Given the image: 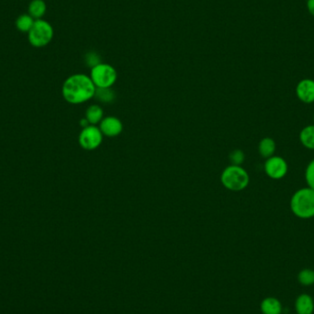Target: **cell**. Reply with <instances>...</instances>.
<instances>
[{
	"mask_svg": "<svg viewBox=\"0 0 314 314\" xmlns=\"http://www.w3.org/2000/svg\"><path fill=\"white\" fill-rule=\"evenodd\" d=\"M299 283L303 286H311L314 284V270L305 268L301 270L298 275Z\"/></svg>",
	"mask_w": 314,
	"mask_h": 314,
	"instance_id": "obj_18",
	"label": "cell"
},
{
	"mask_svg": "<svg viewBox=\"0 0 314 314\" xmlns=\"http://www.w3.org/2000/svg\"><path fill=\"white\" fill-rule=\"evenodd\" d=\"M305 180L308 187L314 189V159L311 160L306 167Z\"/></svg>",
	"mask_w": 314,
	"mask_h": 314,
	"instance_id": "obj_19",
	"label": "cell"
},
{
	"mask_svg": "<svg viewBox=\"0 0 314 314\" xmlns=\"http://www.w3.org/2000/svg\"><path fill=\"white\" fill-rule=\"evenodd\" d=\"M265 172L267 177L271 179L280 180L281 178L286 177L288 174L289 167L288 163L283 157L273 155L266 159L265 163Z\"/></svg>",
	"mask_w": 314,
	"mask_h": 314,
	"instance_id": "obj_7",
	"label": "cell"
},
{
	"mask_svg": "<svg viewBox=\"0 0 314 314\" xmlns=\"http://www.w3.org/2000/svg\"><path fill=\"white\" fill-rule=\"evenodd\" d=\"M86 119L89 121L90 125L101 123L103 120V109L98 105L90 106L86 111Z\"/></svg>",
	"mask_w": 314,
	"mask_h": 314,
	"instance_id": "obj_15",
	"label": "cell"
},
{
	"mask_svg": "<svg viewBox=\"0 0 314 314\" xmlns=\"http://www.w3.org/2000/svg\"><path fill=\"white\" fill-rule=\"evenodd\" d=\"M261 310L263 314H281L282 305L281 302L276 298H266L261 302Z\"/></svg>",
	"mask_w": 314,
	"mask_h": 314,
	"instance_id": "obj_11",
	"label": "cell"
},
{
	"mask_svg": "<svg viewBox=\"0 0 314 314\" xmlns=\"http://www.w3.org/2000/svg\"><path fill=\"white\" fill-rule=\"evenodd\" d=\"M86 62L91 68H93L94 66H96V65L101 63L99 56L96 53H89V54H87Z\"/></svg>",
	"mask_w": 314,
	"mask_h": 314,
	"instance_id": "obj_21",
	"label": "cell"
},
{
	"mask_svg": "<svg viewBox=\"0 0 314 314\" xmlns=\"http://www.w3.org/2000/svg\"><path fill=\"white\" fill-rule=\"evenodd\" d=\"M307 7H308L309 13L314 17V0H308Z\"/></svg>",
	"mask_w": 314,
	"mask_h": 314,
	"instance_id": "obj_22",
	"label": "cell"
},
{
	"mask_svg": "<svg viewBox=\"0 0 314 314\" xmlns=\"http://www.w3.org/2000/svg\"><path fill=\"white\" fill-rule=\"evenodd\" d=\"M276 142L270 137L263 138L259 142L258 145V152L263 158L267 159L269 157L273 156L276 152Z\"/></svg>",
	"mask_w": 314,
	"mask_h": 314,
	"instance_id": "obj_12",
	"label": "cell"
},
{
	"mask_svg": "<svg viewBox=\"0 0 314 314\" xmlns=\"http://www.w3.org/2000/svg\"><path fill=\"white\" fill-rule=\"evenodd\" d=\"M94 98L101 103H111L116 98V94L114 92V90L111 89V88H107V89L96 88Z\"/></svg>",
	"mask_w": 314,
	"mask_h": 314,
	"instance_id": "obj_16",
	"label": "cell"
},
{
	"mask_svg": "<svg viewBox=\"0 0 314 314\" xmlns=\"http://www.w3.org/2000/svg\"><path fill=\"white\" fill-rule=\"evenodd\" d=\"M99 129L105 136L116 137L123 132V123L116 117H107L101 121Z\"/></svg>",
	"mask_w": 314,
	"mask_h": 314,
	"instance_id": "obj_9",
	"label": "cell"
},
{
	"mask_svg": "<svg viewBox=\"0 0 314 314\" xmlns=\"http://www.w3.org/2000/svg\"><path fill=\"white\" fill-rule=\"evenodd\" d=\"M290 210L302 220L314 218V189L303 187L295 192L290 199Z\"/></svg>",
	"mask_w": 314,
	"mask_h": 314,
	"instance_id": "obj_2",
	"label": "cell"
},
{
	"mask_svg": "<svg viewBox=\"0 0 314 314\" xmlns=\"http://www.w3.org/2000/svg\"><path fill=\"white\" fill-rule=\"evenodd\" d=\"M35 20L29 14L19 16L16 20V27L21 32H29L34 24Z\"/></svg>",
	"mask_w": 314,
	"mask_h": 314,
	"instance_id": "obj_17",
	"label": "cell"
},
{
	"mask_svg": "<svg viewBox=\"0 0 314 314\" xmlns=\"http://www.w3.org/2000/svg\"><path fill=\"white\" fill-rule=\"evenodd\" d=\"M295 309L298 314L313 313V299L308 294L299 295L295 302Z\"/></svg>",
	"mask_w": 314,
	"mask_h": 314,
	"instance_id": "obj_10",
	"label": "cell"
},
{
	"mask_svg": "<svg viewBox=\"0 0 314 314\" xmlns=\"http://www.w3.org/2000/svg\"><path fill=\"white\" fill-rule=\"evenodd\" d=\"M90 78L96 88H111L117 80V72L110 64L100 63L91 68Z\"/></svg>",
	"mask_w": 314,
	"mask_h": 314,
	"instance_id": "obj_5",
	"label": "cell"
},
{
	"mask_svg": "<svg viewBox=\"0 0 314 314\" xmlns=\"http://www.w3.org/2000/svg\"><path fill=\"white\" fill-rule=\"evenodd\" d=\"M96 87L91 78L86 74L71 75L63 86V96L69 103L80 104L94 98Z\"/></svg>",
	"mask_w": 314,
	"mask_h": 314,
	"instance_id": "obj_1",
	"label": "cell"
},
{
	"mask_svg": "<svg viewBox=\"0 0 314 314\" xmlns=\"http://www.w3.org/2000/svg\"><path fill=\"white\" fill-rule=\"evenodd\" d=\"M296 95L303 103H313L314 80L308 78L300 80L296 87Z\"/></svg>",
	"mask_w": 314,
	"mask_h": 314,
	"instance_id": "obj_8",
	"label": "cell"
},
{
	"mask_svg": "<svg viewBox=\"0 0 314 314\" xmlns=\"http://www.w3.org/2000/svg\"><path fill=\"white\" fill-rule=\"evenodd\" d=\"M80 125L83 128H87L89 127L90 124H89V121H88L87 119H83V120H81V122H80Z\"/></svg>",
	"mask_w": 314,
	"mask_h": 314,
	"instance_id": "obj_23",
	"label": "cell"
},
{
	"mask_svg": "<svg viewBox=\"0 0 314 314\" xmlns=\"http://www.w3.org/2000/svg\"><path fill=\"white\" fill-rule=\"evenodd\" d=\"M47 10V7L44 0H32L29 5V15L31 16L35 20H41Z\"/></svg>",
	"mask_w": 314,
	"mask_h": 314,
	"instance_id": "obj_14",
	"label": "cell"
},
{
	"mask_svg": "<svg viewBox=\"0 0 314 314\" xmlns=\"http://www.w3.org/2000/svg\"><path fill=\"white\" fill-rule=\"evenodd\" d=\"M102 141L103 134L100 129L95 125H89V127L84 128L79 135V143L81 147L88 151L97 149Z\"/></svg>",
	"mask_w": 314,
	"mask_h": 314,
	"instance_id": "obj_6",
	"label": "cell"
},
{
	"mask_svg": "<svg viewBox=\"0 0 314 314\" xmlns=\"http://www.w3.org/2000/svg\"><path fill=\"white\" fill-rule=\"evenodd\" d=\"M299 141L305 148L314 150V124L308 125L300 131Z\"/></svg>",
	"mask_w": 314,
	"mask_h": 314,
	"instance_id": "obj_13",
	"label": "cell"
},
{
	"mask_svg": "<svg viewBox=\"0 0 314 314\" xmlns=\"http://www.w3.org/2000/svg\"><path fill=\"white\" fill-rule=\"evenodd\" d=\"M229 159L232 166H241L243 163L245 162L246 155H245V152L242 150H234L230 153Z\"/></svg>",
	"mask_w": 314,
	"mask_h": 314,
	"instance_id": "obj_20",
	"label": "cell"
},
{
	"mask_svg": "<svg viewBox=\"0 0 314 314\" xmlns=\"http://www.w3.org/2000/svg\"><path fill=\"white\" fill-rule=\"evenodd\" d=\"M54 29L48 21L43 19L36 20L28 32V40L33 47L41 48L49 45L54 38Z\"/></svg>",
	"mask_w": 314,
	"mask_h": 314,
	"instance_id": "obj_4",
	"label": "cell"
},
{
	"mask_svg": "<svg viewBox=\"0 0 314 314\" xmlns=\"http://www.w3.org/2000/svg\"><path fill=\"white\" fill-rule=\"evenodd\" d=\"M221 181L227 189L231 191L244 190L249 185V175L241 166H229L221 174Z\"/></svg>",
	"mask_w": 314,
	"mask_h": 314,
	"instance_id": "obj_3",
	"label": "cell"
},
{
	"mask_svg": "<svg viewBox=\"0 0 314 314\" xmlns=\"http://www.w3.org/2000/svg\"><path fill=\"white\" fill-rule=\"evenodd\" d=\"M313 120H314V115H313Z\"/></svg>",
	"mask_w": 314,
	"mask_h": 314,
	"instance_id": "obj_24",
	"label": "cell"
}]
</instances>
